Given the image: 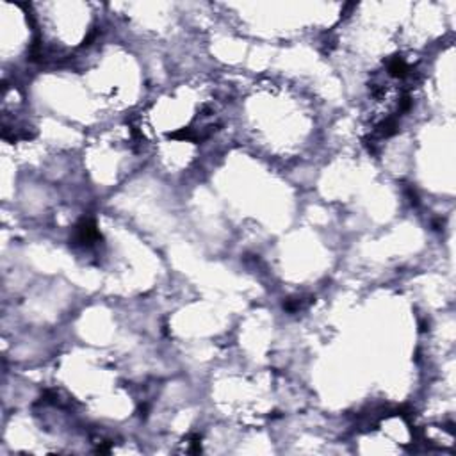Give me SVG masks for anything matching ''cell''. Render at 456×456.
Listing matches in <instances>:
<instances>
[{
    "label": "cell",
    "mask_w": 456,
    "mask_h": 456,
    "mask_svg": "<svg viewBox=\"0 0 456 456\" xmlns=\"http://www.w3.org/2000/svg\"><path fill=\"white\" fill-rule=\"evenodd\" d=\"M388 72H390V75L403 78V77H406L410 73V68H408V65L405 63V59L394 57L390 61V65H388Z\"/></svg>",
    "instance_id": "1"
}]
</instances>
